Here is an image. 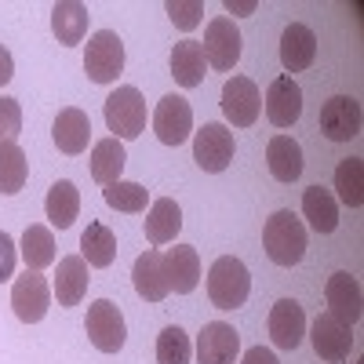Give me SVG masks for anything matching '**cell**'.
<instances>
[{
	"mask_svg": "<svg viewBox=\"0 0 364 364\" xmlns=\"http://www.w3.org/2000/svg\"><path fill=\"white\" fill-rule=\"evenodd\" d=\"M154 132L164 146H182L193 132V106L182 95H164L154 113Z\"/></svg>",
	"mask_w": 364,
	"mask_h": 364,
	"instance_id": "12",
	"label": "cell"
},
{
	"mask_svg": "<svg viewBox=\"0 0 364 364\" xmlns=\"http://www.w3.org/2000/svg\"><path fill=\"white\" fill-rule=\"evenodd\" d=\"M29 178V161L18 142L0 146V193H18Z\"/></svg>",
	"mask_w": 364,
	"mask_h": 364,
	"instance_id": "31",
	"label": "cell"
},
{
	"mask_svg": "<svg viewBox=\"0 0 364 364\" xmlns=\"http://www.w3.org/2000/svg\"><path fill=\"white\" fill-rule=\"evenodd\" d=\"M226 11L230 15H252L255 11V0H248V4H233V0H226Z\"/></svg>",
	"mask_w": 364,
	"mask_h": 364,
	"instance_id": "40",
	"label": "cell"
},
{
	"mask_svg": "<svg viewBox=\"0 0 364 364\" xmlns=\"http://www.w3.org/2000/svg\"><path fill=\"white\" fill-rule=\"evenodd\" d=\"M204 70H208V58L200 41H178L171 48V77L182 87H197L204 84Z\"/></svg>",
	"mask_w": 364,
	"mask_h": 364,
	"instance_id": "26",
	"label": "cell"
},
{
	"mask_svg": "<svg viewBox=\"0 0 364 364\" xmlns=\"http://www.w3.org/2000/svg\"><path fill=\"white\" fill-rule=\"evenodd\" d=\"M18 132H22V106H18V99L0 95V146L15 142Z\"/></svg>",
	"mask_w": 364,
	"mask_h": 364,
	"instance_id": "36",
	"label": "cell"
},
{
	"mask_svg": "<svg viewBox=\"0 0 364 364\" xmlns=\"http://www.w3.org/2000/svg\"><path fill=\"white\" fill-rule=\"evenodd\" d=\"M314 58H317V37H314V29L302 26V22H291L284 33H281V63H284V70L288 73H302V70L314 66Z\"/></svg>",
	"mask_w": 364,
	"mask_h": 364,
	"instance_id": "19",
	"label": "cell"
},
{
	"mask_svg": "<svg viewBox=\"0 0 364 364\" xmlns=\"http://www.w3.org/2000/svg\"><path fill=\"white\" fill-rule=\"evenodd\" d=\"M310 343L317 350L321 360H346L350 350H353V336H350V328L339 324L336 317H331L328 310L314 317L310 324Z\"/></svg>",
	"mask_w": 364,
	"mask_h": 364,
	"instance_id": "14",
	"label": "cell"
},
{
	"mask_svg": "<svg viewBox=\"0 0 364 364\" xmlns=\"http://www.w3.org/2000/svg\"><path fill=\"white\" fill-rule=\"evenodd\" d=\"M106 128L113 139H139L146 132V99L139 87H117L106 99Z\"/></svg>",
	"mask_w": 364,
	"mask_h": 364,
	"instance_id": "5",
	"label": "cell"
},
{
	"mask_svg": "<svg viewBox=\"0 0 364 364\" xmlns=\"http://www.w3.org/2000/svg\"><path fill=\"white\" fill-rule=\"evenodd\" d=\"M87 8L77 4V0H58V4L51 8V33L58 37V44H80L87 37Z\"/></svg>",
	"mask_w": 364,
	"mask_h": 364,
	"instance_id": "24",
	"label": "cell"
},
{
	"mask_svg": "<svg viewBox=\"0 0 364 364\" xmlns=\"http://www.w3.org/2000/svg\"><path fill=\"white\" fill-rule=\"evenodd\" d=\"M132 281H135V291H139L146 302H161V299H168L171 288H168V273H164V252L146 248V252L135 259Z\"/></svg>",
	"mask_w": 364,
	"mask_h": 364,
	"instance_id": "17",
	"label": "cell"
},
{
	"mask_svg": "<svg viewBox=\"0 0 364 364\" xmlns=\"http://www.w3.org/2000/svg\"><path fill=\"white\" fill-rule=\"evenodd\" d=\"M237 353H240V336L233 331V324L211 321L200 328V336H197V360L200 364H237Z\"/></svg>",
	"mask_w": 364,
	"mask_h": 364,
	"instance_id": "13",
	"label": "cell"
},
{
	"mask_svg": "<svg viewBox=\"0 0 364 364\" xmlns=\"http://www.w3.org/2000/svg\"><path fill=\"white\" fill-rule=\"evenodd\" d=\"M11 306H15V317L26 321V324H37L44 321L48 306H51V284L41 269H26L22 277L15 281L11 288Z\"/></svg>",
	"mask_w": 364,
	"mask_h": 364,
	"instance_id": "7",
	"label": "cell"
},
{
	"mask_svg": "<svg viewBox=\"0 0 364 364\" xmlns=\"http://www.w3.org/2000/svg\"><path fill=\"white\" fill-rule=\"evenodd\" d=\"M190 357H193L190 336L178 324H168L157 339V360L161 364H190Z\"/></svg>",
	"mask_w": 364,
	"mask_h": 364,
	"instance_id": "34",
	"label": "cell"
},
{
	"mask_svg": "<svg viewBox=\"0 0 364 364\" xmlns=\"http://www.w3.org/2000/svg\"><path fill=\"white\" fill-rule=\"evenodd\" d=\"M84 73L95 84H113L120 73H124V41H120L113 29H99V33L87 37Z\"/></svg>",
	"mask_w": 364,
	"mask_h": 364,
	"instance_id": "3",
	"label": "cell"
},
{
	"mask_svg": "<svg viewBox=\"0 0 364 364\" xmlns=\"http://www.w3.org/2000/svg\"><path fill=\"white\" fill-rule=\"evenodd\" d=\"M233 132L226 128V124H204L197 135H193V161L204 168V171H211V175H219V171H226L230 168V161H233Z\"/></svg>",
	"mask_w": 364,
	"mask_h": 364,
	"instance_id": "9",
	"label": "cell"
},
{
	"mask_svg": "<svg viewBox=\"0 0 364 364\" xmlns=\"http://www.w3.org/2000/svg\"><path fill=\"white\" fill-rule=\"evenodd\" d=\"M15 262H18V252H15V240L0 230V284L15 277Z\"/></svg>",
	"mask_w": 364,
	"mask_h": 364,
	"instance_id": "37",
	"label": "cell"
},
{
	"mask_svg": "<svg viewBox=\"0 0 364 364\" xmlns=\"http://www.w3.org/2000/svg\"><path fill=\"white\" fill-rule=\"evenodd\" d=\"M44 211H48V223H51V226L70 230V226L77 223V211H80V190L73 186L70 178H58L55 186L48 190Z\"/></svg>",
	"mask_w": 364,
	"mask_h": 364,
	"instance_id": "27",
	"label": "cell"
},
{
	"mask_svg": "<svg viewBox=\"0 0 364 364\" xmlns=\"http://www.w3.org/2000/svg\"><path fill=\"white\" fill-rule=\"evenodd\" d=\"M87 284H91V273H87V262L80 255H66L58 259V273H55V299L58 306H80L84 295H87Z\"/></svg>",
	"mask_w": 364,
	"mask_h": 364,
	"instance_id": "20",
	"label": "cell"
},
{
	"mask_svg": "<svg viewBox=\"0 0 364 364\" xmlns=\"http://www.w3.org/2000/svg\"><path fill=\"white\" fill-rule=\"evenodd\" d=\"M336 190H339V200L346 208H360L364 204V161L360 157L339 161V168H336Z\"/></svg>",
	"mask_w": 364,
	"mask_h": 364,
	"instance_id": "32",
	"label": "cell"
},
{
	"mask_svg": "<svg viewBox=\"0 0 364 364\" xmlns=\"http://www.w3.org/2000/svg\"><path fill=\"white\" fill-rule=\"evenodd\" d=\"M128 164V154H124V142L120 139H99L91 146V178L99 182V186H113L120 182V171Z\"/></svg>",
	"mask_w": 364,
	"mask_h": 364,
	"instance_id": "23",
	"label": "cell"
},
{
	"mask_svg": "<svg viewBox=\"0 0 364 364\" xmlns=\"http://www.w3.org/2000/svg\"><path fill=\"white\" fill-rule=\"evenodd\" d=\"M11 77H15V58H11V51L4 44H0V87H4Z\"/></svg>",
	"mask_w": 364,
	"mask_h": 364,
	"instance_id": "39",
	"label": "cell"
},
{
	"mask_svg": "<svg viewBox=\"0 0 364 364\" xmlns=\"http://www.w3.org/2000/svg\"><path fill=\"white\" fill-rule=\"evenodd\" d=\"M51 139H55V146L63 149V154H70V157L84 154L87 142H91V117H87L84 109H77V106L63 109V113L55 117Z\"/></svg>",
	"mask_w": 364,
	"mask_h": 364,
	"instance_id": "21",
	"label": "cell"
},
{
	"mask_svg": "<svg viewBox=\"0 0 364 364\" xmlns=\"http://www.w3.org/2000/svg\"><path fill=\"white\" fill-rule=\"evenodd\" d=\"M164 273H168V288L175 295H190L200 284V255L190 245H175L164 252Z\"/></svg>",
	"mask_w": 364,
	"mask_h": 364,
	"instance_id": "18",
	"label": "cell"
},
{
	"mask_svg": "<svg viewBox=\"0 0 364 364\" xmlns=\"http://www.w3.org/2000/svg\"><path fill=\"white\" fill-rule=\"evenodd\" d=\"M302 215L310 219V226L317 233H336V226H339V204H336V197H331V190L310 186L306 193H302Z\"/></svg>",
	"mask_w": 364,
	"mask_h": 364,
	"instance_id": "29",
	"label": "cell"
},
{
	"mask_svg": "<svg viewBox=\"0 0 364 364\" xmlns=\"http://www.w3.org/2000/svg\"><path fill=\"white\" fill-rule=\"evenodd\" d=\"M102 200L109 204V208H117V211H128V215H139V211H146V200H149V193L139 186V182H113V186H106L102 190Z\"/></svg>",
	"mask_w": 364,
	"mask_h": 364,
	"instance_id": "33",
	"label": "cell"
},
{
	"mask_svg": "<svg viewBox=\"0 0 364 364\" xmlns=\"http://www.w3.org/2000/svg\"><path fill=\"white\" fill-rule=\"evenodd\" d=\"M269 339L277 350H295L306 339V314L295 299H281L269 310Z\"/></svg>",
	"mask_w": 364,
	"mask_h": 364,
	"instance_id": "15",
	"label": "cell"
},
{
	"mask_svg": "<svg viewBox=\"0 0 364 364\" xmlns=\"http://www.w3.org/2000/svg\"><path fill=\"white\" fill-rule=\"evenodd\" d=\"M22 262H26V269H44V266H51L55 262V237H51V230L48 226H26V233H22Z\"/></svg>",
	"mask_w": 364,
	"mask_h": 364,
	"instance_id": "30",
	"label": "cell"
},
{
	"mask_svg": "<svg viewBox=\"0 0 364 364\" xmlns=\"http://www.w3.org/2000/svg\"><path fill=\"white\" fill-rule=\"evenodd\" d=\"M266 117L277 128H291L302 117V87L291 77H277L266 87Z\"/></svg>",
	"mask_w": 364,
	"mask_h": 364,
	"instance_id": "16",
	"label": "cell"
},
{
	"mask_svg": "<svg viewBox=\"0 0 364 364\" xmlns=\"http://www.w3.org/2000/svg\"><path fill=\"white\" fill-rule=\"evenodd\" d=\"M204 58H208V66L211 70H233L237 66V58H240V29L233 26V18L219 15V18H211L208 29H204Z\"/></svg>",
	"mask_w": 364,
	"mask_h": 364,
	"instance_id": "6",
	"label": "cell"
},
{
	"mask_svg": "<svg viewBox=\"0 0 364 364\" xmlns=\"http://www.w3.org/2000/svg\"><path fill=\"white\" fill-rule=\"evenodd\" d=\"M84 331H87L91 346L102 350V353H120V346H124V339H128L124 314H120V306L113 299H95V302H91Z\"/></svg>",
	"mask_w": 364,
	"mask_h": 364,
	"instance_id": "4",
	"label": "cell"
},
{
	"mask_svg": "<svg viewBox=\"0 0 364 364\" xmlns=\"http://www.w3.org/2000/svg\"><path fill=\"white\" fill-rule=\"evenodd\" d=\"M317 128L328 142H350L353 135H360V102L350 95H331L321 106Z\"/></svg>",
	"mask_w": 364,
	"mask_h": 364,
	"instance_id": "8",
	"label": "cell"
},
{
	"mask_svg": "<svg viewBox=\"0 0 364 364\" xmlns=\"http://www.w3.org/2000/svg\"><path fill=\"white\" fill-rule=\"evenodd\" d=\"M324 299H328V314L339 324L353 328L360 321L364 291H360V281L353 277V273H331L328 284H324Z\"/></svg>",
	"mask_w": 364,
	"mask_h": 364,
	"instance_id": "11",
	"label": "cell"
},
{
	"mask_svg": "<svg viewBox=\"0 0 364 364\" xmlns=\"http://www.w3.org/2000/svg\"><path fill=\"white\" fill-rule=\"evenodd\" d=\"M259 109H262V95H259L255 80L233 77L223 84V113L233 128H252L259 120Z\"/></svg>",
	"mask_w": 364,
	"mask_h": 364,
	"instance_id": "10",
	"label": "cell"
},
{
	"mask_svg": "<svg viewBox=\"0 0 364 364\" xmlns=\"http://www.w3.org/2000/svg\"><path fill=\"white\" fill-rule=\"evenodd\" d=\"M240 364H281V360H277V353L266 350V346H252V350L245 353V360H240Z\"/></svg>",
	"mask_w": 364,
	"mask_h": 364,
	"instance_id": "38",
	"label": "cell"
},
{
	"mask_svg": "<svg viewBox=\"0 0 364 364\" xmlns=\"http://www.w3.org/2000/svg\"><path fill=\"white\" fill-rule=\"evenodd\" d=\"M252 295V273L248 266L233 259V255H223L215 259V266L208 269V299H211V306H219V310H237V306H245Z\"/></svg>",
	"mask_w": 364,
	"mask_h": 364,
	"instance_id": "2",
	"label": "cell"
},
{
	"mask_svg": "<svg viewBox=\"0 0 364 364\" xmlns=\"http://www.w3.org/2000/svg\"><path fill=\"white\" fill-rule=\"evenodd\" d=\"M262 245H266L269 262L295 266V262H302V255H306V226L299 223L295 211L281 208V211H273V215L266 219V226H262Z\"/></svg>",
	"mask_w": 364,
	"mask_h": 364,
	"instance_id": "1",
	"label": "cell"
},
{
	"mask_svg": "<svg viewBox=\"0 0 364 364\" xmlns=\"http://www.w3.org/2000/svg\"><path fill=\"white\" fill-rule=\"evenodd\" d=\"M80 259L95 269L113 266L117 259V233L102 223H87V230L80 233Z\"/></svg>",
	"mask_w": 364,
	"mask_h": 364,
	"instance_id": "28",
	"label": "cell"
},
{
	"mask_svg": "<svg viewBox=\"0 0 364 364\" xmlns=\"http://www.w3.org/2000/svg\"><path fill=\"white\" fill-rule=\"evenodd\" d=\"M164 11H168V18H171L178 29H186V33L204 22V4H200V0H168Z\"/></svg>",
	"mask_w": 364,
	"mask_h": 364,
	"instance_id": "35",
	"label": "cell"
},
{
	"mask_svg": "<svg viewBox=\"0 0 364 364\" xmlns=\"http://www.w3.org/2000/svg\"><path fill=\"white\" fill-rule=\"evenodd\" d=\"M178 230H182V208L171 197H157L154 204H149V211H146V240L157 248V245L175 240Z\"/></svg>",
	"mask_w": 364,
	"mask_h": 364,
	"instance_id": "22",
	"label": "cell"
},
{
	"mask_svg": "<svg viewBox=\"0 0 364 364\" xmlns=\"http://www.w3.org/2000/svg\"><path fill=\"white\" fill-rule=\"evenodd\" d=\"M266 164L277 182H295L302 175V146L291 135H273L266 146Z\"/></svg>",
	"mask_w": 364,
	"mask_h": 364,
	"instance_id": "25",
	"label": "cell"
}]
</instances>
